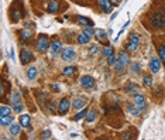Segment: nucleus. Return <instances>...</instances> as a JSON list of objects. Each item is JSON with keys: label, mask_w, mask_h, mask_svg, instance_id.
Masks as SVG:
<instances>
[{"label": "nucleus", "mask_w": 165, "mask_h": 140, "mask_svg": "<svg viewBox=\"0 0 165 140\" xmlns=\"http://www.w3.org/2000/svg\"><path fill=\"white\" fill-rule=\"evenodd\" d=\"M140 45V36L135 33H131L130 37H128V43H127L126 48L127 51H137Z\"/></svg>", "instance_id": "obj_1"}, {"label": "nucleus", "mask_w": 165, "mask_h": 140, "mask_svg": "<svg viewBox=\"0 0 165 140\" xmlns=\"http://www.w3.org/2000/svg\"><path fill=\"white\" fill-rule=\"evenodd\" d=\"M151 23L154 27L157 28H164L165 27V16H162L161 13H154L151 16Z\"/></svg>", "instance_id": "obj_2"}, {"label": "nucleus", "mask_w": 165, "mask_h": 140, "mask_svg": "<svg viewBox=\"0 0 165 140\" xmlns=\"http://www.w3.org/2000/svg\"><path fill=\"white\" fill-rule=\"evenodd\" d=\"M61 57H62L63 61H66V62H69V61H73L76 57V52L73 48H71V47H66V48H63L62 51H61Z\"/></svg>", "instance_id": "obj_3"}, {"label": "nucleus", "mask_w": 165, "mask_h": 140, "mask_svg": "<svg viewBox=\"0 0 165 140\" xmlns=\"http://www.w3.org/2000/svg\"><path fill=\"white\" fill-rule=\"evenodd\" d=\"M48 47H50L48 38L45 37V36H40V37H38V41H37V50L40 51V52H44V51L48 50Z\"/></svg>", "instance_id": "obj_4"}, {"label": "nucleus", "mask_w": 165, "mask_h": 140, "mask_svg": "<svg viewBox=\"0 0 165 140\" xmlns=\"http://www.w3.org/2000/svg\"><path fill=\"white\" fill-rule=\"evenodd\" d=\"M81 85H82L85 89H93L95 88V79L92 76L85 75L81 78Z\"/></svg>", "instance_id": "obj_5"}, {"label": "nucleus", "mask_w": 165, "mask_h": 140, "mask_svg": "<svg viewBox=\"0 0 165 140\" xmlns=\"http://www.w3.org/2000/svg\"><path fill=\"white\" fill-rule=\"evenodd\" d=\"M20 55H21V57H20V61H21L23 65H27V64H30L32 61V54L28 50H23Z\"/></svg>", "instance_id": "obj_6"}, {"label": "nucleus", "mask_w": 165, "mask_h": 140, "mask_svg": "<svg viewBox=\"0 0 165 140\" xmlns=\"http://www.w3.org/2000/svg\"><path fill=\"white\" fill-rule=\"evenodd\" d=\"M159 70H161V59L157 57L152 58L151 61H150V71H151L152 74H157Z\"/></svg>", "instance_id": "obj_7"}, {"label": "nucleus", "mask_w": 165, "mask_h": 140, "mask_svg": "<svg viewBox=\"0 0 165 140\" xmlns=\"http://www.w3.org/2000/svg\"><path fill=\"white\" fill-rule=\"evenodd\" d=\"M134 105H135V106H137V108L140 109V110H144V109H146V98H144V96L143 95H135L134 96Z\"/></svg>", "instance_id": "obj_8"}, {"label": "nucleus", "mask_w": 165, "mask_h": 140, "mask_svg": "<svg viewBox=\"0 0 165 140\" xmlns=\"http://www.w3.org/2000/svg\"><path fill=\"white\" fill-rule=\"evenodd\" d=\"M68 109H69V99L63 98L62 101H61V103H59V106H58V113L65 115L68 112Z\"/></svg>", "instance_id": "obj_9"}, {"label": "nucleus", "mask_w": 165, "mask_h": 140, "mask_svg": "<svg viewBox=\"0 0 165 140\" xmlns=\"http://www.w3.org/2000/svg\"><path fill=\"white\" fill-rule=\"evenodd\" d=\"M112 4H113V3H112L110 0H99V6H100V9L104 13H112V10H113Z\"/></svg>", "instance_id": "obj_10"}, {"label": "nucleus", "mask_w": 165, "mask_h": 140, "mask_svg": "<svg viewBox=\"0 0 165 140\" xmlns=\"http://www.w3.org/2000/svg\"><path fill=\"white\" fill-rule=\"evenodd\" d=\"M117 61L123 65V67H127L128 64H130V55L124 52V51H121L120 54H119V58H117Z\"/></svg>", "instance_id": "obj_11"}, {"label": "nucleus", "mask_w": 165, "mask_h": 140, "mask_svg": "<svg viewBox=\"0 0 165 140\" xmlns=\"http://www.w3.org/2000/svg\"><path fill=\"white\" fill-rule=\"evenodd\" d=\"M50 47H51V55H58V52H61V43L59 41H52L50 44Z\"/></svg>", "instance_id": "obj_12"}, {"label": "nucleus", "mask_w": 165, "mask_h": 140, "mask_svg": "<svg viewBox=\"0 0 165 140\" xmlns=\"http://www.w3.org/2000/svg\"><path fill=\"white\" fill-rule=\"evenodd\" d=\"M30 123H31V118L28 115H21L20 116V125H21V127L30 129Z\"/></svg>", "instance_id": "obj_13"}, {"label": "nucleus", "mask_w": 165, "mask_h": 140, "mask_svg": "<svg viewBox=\"0 0 165 140\" xmlns=\"http://www.w3.org/2000/svg\"><path fill=\"white\" fill-rule=\"evenodd\" d=\"M58 9H59V1L58 0H51L50 3H48V6H47V10L50 13L58 12Z\"/></svg>", "instance_id": "obj_14"}, {"label": "nucleus", "mask_w": 165, "mask_h": 140, "mask_svg": "<svg viewBox=\"0 0 165 140\" xmlns=\"http://www.w3.org/2000/svg\"><path fill=\"white\" fill-rule=\"evenodd\" d=\"M85 103H86V101L83 99V98H76L75 101L72 102V108L75 109V110H78V109H81L85 106Z\"/></svg>", "instance_id": "obj_15"}, {"label": "nucleus", "mask_w": 165, "mask_h": 140, "mask_svg": "<svg viewBox=\"0 0 165 140\" xmlns=\"http://www.w3.org/2000/svg\"><path fill=\"white\" fill-rule=\"evenodd\" d=\"M20 129H21V125H19V123H13V125H10V134H12V136H17V134H20Z\"/></svg>", "instance_id": "obj_16"}, {"label": "nucleus", "mask_w": 165, "mask_h": 140, "mask_svg": "<svg viewBox=\"0 0 165 140\" xmlns=\"http://www.w3.org/2000/svg\"><path fill=\"white\" fill-rule=\"evenodd\" d=\"M12 122H13V118L10 115H7V116H0V125H1V126H9Z\"/></svg>", "instance_id": "obj_17"}, {"label": "nucleus", "mask_w": 165, "mask_h": 140, "mask_svg": "<svg viewBox=\"0 0 165 140\" xmlns=\"http://www.w3.org/2000/svg\"><path fill=\"white\" fill-rule=\"evenodd\" d=\"M78 23L83 25H93V21L88 17H83V16H78Z\"/></svg>", "instance_id": "obj_18"}, {"label": "nucleus", "mask_w": 165, "mask_h": 140, "mask_svg": "<svg viewBox=\"0 0 165 140\" xmlns=\"http://www.w3.org/2000/svg\"><path fill=\"white\" fill-rule=\"evenodd\" d=\"M10 101H12L13 106H14V105H19V103H21V96H20V94H17V92H13Z\"/></svg>", "instance_id": "obj_19"}, {"label": "nucleus", "mask_w": 165, "mask_h": 140, "mask_svg": "<svg viewBox=\"0 0 165 140\" xmlns=\"http://www.w3.org/2000/svg\"><path fill=\"white\" fill-rule=\"evenodd\" d=\"M37 75H38L37 68H35V67H30V68H28V71H27V76H28L30 79H35V78H37Z\"/></svg>", "instance_id": "obj_20"}, {"label": "nucleus", "mask_w": 165, "mask_h": 140, "mask_svg": "<svg viewBox=\"0 0 165 140\" xmlns=\"http://www.w3.org/2000/svg\"><path fill=\"white\" fill-rule=\"evenodd\" d=\"M96 118H97V112H96V110H92V112H89V113L86 115V122H88V123H92V122L96 120Z\"/></svg>", "instance_id": "obj_21"}, {"label": "nucleus", "mask_w": 165, "mask_h": 140, "mask_svg": "<svg viewBox=\"0 0 165 140\" xmlns=\"http://www.w3.org/2000/svg\"><path fill=\"white\" fill-rule=\"evenodd\" d=\"M95 37L100 41V40H106V31L104 30H102V28H99V30H96L95 31Z\"/></svg>", "instance_id": "obj_22"}, {"label": "nucleus", "mask_w": 165, "mask_h": 140, "mask_svg": "<svg viewBox=\"0 0 165 140\" xmlns=\"http://www.w3.org/2000/svg\"><path fill=\"white\" fill-rule=\"evenodd\" d=\"M89 40H90V37H89V36H86L85 33H82V34L78 37V43H79V44H88Z\"/></svg>", "instance_id": "obj_23"}, {"label": "nucleus", "mask_w": 165, "mask_h": 140, "mask_svg": "<svg viewBox=\"0 0 165 140\" xmlns=\"http://www.w3.org/2000/svg\"><path fill=\"white\" fill-rule=\"evenodd\" d=\"M10 112H12V109L9 106H6V105L0 106V116H7V115H10Z\"/></svg>", "instance_id": "obj_24"}, {"label": "nucleus", "mask_w": 165, "mask_h": 140, "mask_svg": "<svg viewBox=\"0 0 165 140\" xmlns=\"http://www.w3.org/2000/svg\"><path fill=\"white\" fill-rule=\"evenodd\" d=\"M75 71H76L75 67H65L63 71H62V74L63 75H73V74H75Z\"/></svg>", "instance_id": "obj_25"}, {"label": "nucleus", "mask_w": 165, "mask_h": 140, "mask_svg": "<svg viewBox=\"0 0 165 140\" xmlns=\"http://www.w3.org/2000/svg\"><path fill=\"white\" fill-rule=\"evenodd\" d=\"M137 89H138V85H137V83H133V82H131V83H128V85L126 86V92L131 94V92H135Z\"/></svg>", "instance_id": "obj_26"}, {"label": "nucleus", "mask_w": 165, "mask_h": 140, "mask_svg": "<svg viewBox=\"0 0 165 140\" xmlns=\"http://www.w3.org/2000/svg\"><path fill=\"white\" fill-rule=\"evenodd\" d=\"M124 68H126V67H123L119 61H116V62H114V71H116L117 74H121V71H124Z\"/></svg>", "instance_id": "obj_27"}, {"label": "nucleus", "mask_w": 165, "mask_h": 140, "mask_svg": "<svg viewBox=\"0 0 165 140\" xmlns=\"http://www.w3.org/2000/svg\"><path fill=\"white\" fill-rule=\"evenodd\" d=\"M88 113H89V110H86V109H83L82 112H79V113L76 115V116L73 118V119H75V120H81V119H83V118H85V116H86Z\"/></svg>", "instance_id": "obj_28"}, {"label": "nucleus", "mask_w": 165, "mask_h": 140, "mask_svg": "<svg viewBox=\"0 0 165 140\" xmlns=\"http://www.w3.org/2000/svg\"><path fill=\"white\" fill-rule=\"evenodd\" d=\"M102 54L104 55V57H109V55H112V54H114V51H113V47H106L104 50L102 51Z\"/></svg>", "instance_id": "obj_29"}, {"label": "nucleus", "mask_w": 165, "mask_h": 140, "mask_svg": "<svg viewBox=\"0 0 165 140\" xmlns=\"http://www.w3.org/2000/svg\"><path fill=\"white\" fill-rule=\"evenodd\" d=\"M128 112H130L131 115H134V116H138L141 110H140V109L137 108V106H134V108H133V106L130 105V106H128Z\"/></svg>", "instance_id": "obj_30"}, {"label": "nucleus", "mask_w": 165, "mask_h": 140, "mask_svg": "<svg viewBox=\"0 0 165 140\" xmlns=\"http://www.w3.org/2000/svg\"><path fill=\"white\" fill-rule=\"evenodd\" d=\"M144 85H146V86H148V88H151V86H152V78L150 75L144 76Z\"/></svg>", "instance_id": "obj_31"}, {"label": "nucleus", "mask_w": 165, "mask_h": 140, "mask_svg": "<svg viewBox=\"0 0 165 140\" xmlns=\"http://www.w3.org/2000/svg\"><path fill=\"white\" fill-rule=\"evenodd\" d=\"M83 33H85L86 36H89V37H92V36L95 34V31H93V28H92V25H86V28L83 30Z\"/></svg>", "instance_id": "obj_32"}, {"label": "nucleus", "mask_w": 165, "mask_h": 140, "mask_svg": "<svg viewBox=\"0 0 165 140\" xmlns=\"http://www.w3.org/2000/svg\"><path fill=\"white\" fill-rule=\"evenodd\" d=\"M23 109H24L23 103H19V105H14V106H13V110H14L16 113H21V112H23Z\"/></svg>", "instance_id": "obj_33"}, {"label": "nucleus", "mask_w": 165, "mask_h": 140, "mask_svg": "<svg viewBox=\"0 0 165 140\" xmlns=\"http://www.w3.org/2000/svg\"><path fill=\"white\" fill-rule=\"evenodd\" d=\"M20 17H21V13H20V10L14 9V10H13V20H14V21H17Z\"/></svg>", "instance_id": "obj_34"}, {"label": "nucleus", "mask_w": 165, "mask_h": 140, "mask_svg": "<svg viewBox=\"0 0 165 140\" xmlns=\"http://www.w3.org/2000/svg\"><path fill=\"white\" fill-rule=\"evenodd\" d=\"M30 37H31V33L30 31H27V30L21 31V38H23V40H28Z\"/></svg>", "instance_id": "obj_35"}, {"label": "nucleus", "mask_w": 165, "mask_h": 140, "mask_svg": "<svg viewBox=\"0 0 165 140\" xmlns=\"http://www.w3.org/2000/svg\"><path fill=\"white\" fill-rule=\"evenodd\" d=\"M114 62H116V58H114V54H112V55H109V57H107V64H109V65H114Z\"/></svg>", "instance_id": "obj_36"}, {"label": "nucleus", "mask_w": 165, "mask_h": 140, "mask_svg": "<svg viewBox=\"0 0 165 140\" xmlns=\"http://www.w3.org/2000/svg\"><path fill=\"white\" fill-rule=\"evenodd\" d=\"M99 51V47L97 45H93V47H90V50H89V55H93V54H96Z\"/></svg>", "instance_id": "obj_37"}, {"label": "nucleus", "mask_w": 165, "mask_h": 140, "mask_svg": "<svg viewBox=\"0 0 165 140\" xmlns=\"http://www.w3.org/2000/svg\"><path fill=\"white\" fill-rule=\"evenodd\" d=\"M57 108V105H55V102H50V105H48V110H50L51 113H54V110Z\"/></svg>", "instance_id": "obj_38"}, {"label": "nucleus", "mask_w": 165, "mask_h": 140, "mask_svg": "<svg viewBox=\"0 0 165 140\" xmlns=\"http://www.w3.org/2000/svg\"><path fill=\"white\" fill-rule=\"evenodd\" d=\"M159 57H161V59L165 61V45H162V47L159 48Z\"/></svg>", "instance_id": "obj_39"}, {"label": "nucleus", "mask_w": 165, "mask_h": 140, "mask_svg": "<svg viewBox=\"0 0 165 140\" xmlns=\"http://www.w3.org/2000/svg\"><path fill=\"white\" fill-rule=\"evenodd\" d=\"M51 137V130H44L43 132V139H50Z\"/></svg>", "instance_id": "obj_40"}, {"label": "nucleus", "mask_w": 165, "mask_h": 140, "mask_svg": "<svg viewBox=\"0 0 165 140\" xmlns=\"http://www.w3.org/2000/svg\"><path fill=\"white\" fill-rule=\"evenodd\" d=\"M131 70H133V72L138 74V72H140V64H138V62H135V64L133 65V68H131Z\"/></svg>", "instance_id": "obj_41"}, {"label": "nucleus", "mask_w": 165, "mask_h": 140, "mask_svg": "<svg viewBox=\"0 0 165 140\" xmlns=\"http://www.w3.org/2000/svg\"><path fill=\"white\" fill-rule=\"evenodd\" d=\"M4 92H6V82L3 81V82H1V96L4 95Z\"/></svg>", "instance_id": "obj_42"}, {"label": "nucleus", "mask_w": 165, "mask_h": 140, "mask_svg": "<svg viewBox=\"0 0 165 140\" xmlns=\"http://www.w3.org/2000/svg\"><path fill=\"white\" fill-rule=\"evenodd\" d=\"M52 91H59V86H58V85H52Z\"/></svg>", "instance_id": "obj_43"}, {"label": "nucleus", "mask_w": 165, "mask_h": 140, "mask_svg": "<svg viewBox=\"0 0 165 140\" xmlns=\"http://www.w3.org/2000/svg\"><path fill=\"white\" fill-rule=\"evenodd\" d=\"M110 1H112L113 4H119V3H120L121 0H110Z\"/></svg>", "instance_id": "obj_44"}, {"label": "nucleus", "mask_w": 165, "mask_h": 140, "mask_svg": "<svg viewBox=\"0 0 165 140\" xmlns=\"http://www.w3.org/2000/svg\"><path fill=\"white\" fill-rule=\"evenodd\" d=\"M164 13H165V7H164Z\"/></svg>", "instance_id": "obj_45"}]
</instances>
